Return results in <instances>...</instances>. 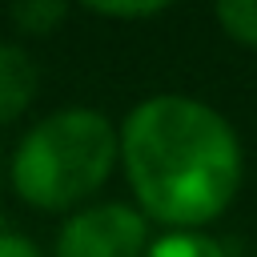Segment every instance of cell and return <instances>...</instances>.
Returning <instances> with one entry per match:
<instances>
[{"label": "cell", "mask_w": 257, "mask_h": 257, "mask_svg": "<svg viewBox=\"0 0 257 257\" xmlns=\"http://www.w3.org/2000/svg\"><path fill=\"white\" fill-rule=\"evenodd\" d=\"M145 257H225V249L197 229H173V233L149 241Z\"/></svg>", "instance_id": "obj_5"}, {"label": "cell", "mask_w": 257, "mask_h": 257, "mask_svg": "<svg viewBox=\"0 0 257 257\" xmlns=\"http://www.w3.org/2000/svg\"><path fill=\"white\" fill-rule=\"evenodd\" d=\"M120 157V133L92 108H64L44 116L12 157V189L20 201L60 213L92 197Z\"/></svg>", "instance_id": "obj_2"}, {"label": "cell", "mask_w": 257, "mask_h": 257, "mask_svg": "<svg viewBox=\"0 0 257 257\" xmlns=\"http://www.w3.org/2000/svg\"><path fill=\"white\" fill-rule=\"evenodd\" d=\"M149 217L120 201L72 213L56 237V257H145Z\"/></svg>", "instance_id": "obj_3"}, {"label": "cell", "mask_w": 257, "mask_h": 257, "mask_svg": "<svg viewBox=\"0 0 257 257\" xmlns=\"http://www.w3.org/2000/svg\"><path fill=\"white\" fill-rule=\"evenodd\" d=\"M88 12L96 16H120V20H133V16H157L161 4H88Z\"/></svg>", "instance_id": "obj_8"}, {"label": "cell", "mask_w": 257, "mask_h": 257, "mask_svg": "<svg viewBox=\"0 0 257 257\" xmlns=\"http://www.w3.org/2000/svg\"><path fill=\"white\" fill-rule=\"evenodd\" d=\"M217 20L237 44L257 48V0H225L217 4Z\"/></svg>", "instance_id": "obj_6"}, {"label": "cell", "mask_w": 257, "mask_h": 257, "mask_svg": "<svg viewBox=\"0 0 257 257\" xmlns=\"http://www.w3.org/2000/svg\"><path fill=\"white\" fill-rule=\"evenodd\" d=\"M36 96V64L24 48L0 44V124H12Z\"/></svg>", "instance_id": "obj_4"}, {"label": "cell", "mask_w": 257, "mask_h": 257, "mask_svg": "<svg viewBox=\"0 0 257 257\" xmlns=\"http://www.w3.org/2000/svg\"><path fill=\"white\" fill-rule=\"evenodd\" d=\"M120 165L141 213L197 229L229 209L241 185V141L233 124L181 92L141 100L120 128Z\"/></svg>", "instance_id": "obj_1"}, {"label": "cell", "mask_w": 257, "mask_h": 257, "mask_svg": "<svg viewBox=\"0 0 257 257\" xmlns=\"http://www.w3.org/2000/svg\"><path fill=\"white\" fill-rule=\"evenodd\" d=\"M64 4H56V0H24V4H16L12 8V20L20 24V32H36V36H44V32H52V24L56 20H64Z\"/></svg>", "instance_id": "obj_7"}, {"label": "cell", "mask_w": 257, "mask_h": 257, "mask_svg": "<svg viewBox=\"0 0 257 257\" xmlns=\"http://www.w3.org/2000/svg\"><path fill=\"white\" fill-rule=\"evenodd\" d=\"M0 257H40V249L28 237H20V233L0 229Z\"/></svg>", "instance_id": "obj_9"}]
</instances>
